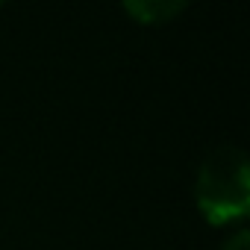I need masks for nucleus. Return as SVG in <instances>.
Segmentation results:
<instances>
[{"label": "nucleus", "mask_w": 250, "mask_h": 250, "mask_svg": "<svg viewBox=\"0 0 250 250\" xmlns=\"http://www.w3.org/2000/svg\"><path fill=\"white\" fill-rule=\"evenodd\" d=\"M194 200L212 227L238 221L250 209V165L247 153L235 145L215 147L197 171Z\"/></svg>", "instance_id": "1"}, {"label": "nucleus", "mask_w": 250, "mask_h": 250, "mask_svg": "<svg viewBox=\"0 0 250 250\" xmlns=\"http://www.w3.org/2000/svg\"><path fill=\"white\" fill-rule=\"evenodd\" d=\"M183 9H186V0H124V12L133 15L145 27L168 24Z\"/></svg>", "instance_id": "2"}, {"label": "nucleus", "mask_w": 250, "mask_h": 250, "mask_svg": "<svg viewBox=\"0 0 250 250\" xmlns=\"http://www.w3.org/2000/svg\"><path fill=\"white\" fill-rule=\"evenodd\" d=\"M221 250H250V232L247 229H238L235 235H229L221 244Z\"/></svg>", "instance_id": "3"}]
</instances>
